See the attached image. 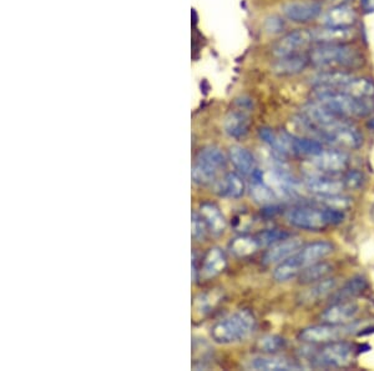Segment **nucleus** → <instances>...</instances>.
Here are the masks:
<instances>
[{"instance_id": "1", "label": "nucleus", "mask_w": 374, "mask_h": 371, "mask_svg": "<svg viewBox=\"0 0 374 371\" xmlns=\"http://www.w3.org/2000/svg\"><path fill=\"white\" fill-rule=\"evenodd\" d=\"M308 55L312 65L322 70H357L366 64L363 54L347 42L316 44Z\"/></svg>"}, {"instance_id": "2", "label": "nucleus", "mask_w": 374, "mask_h": 371, "mask_svg": "<svg viewBox=\"0 0 374 371\" xmlns=\"http://www.w3.org/2000/svg\"><path fill=\"white\" fill-rule=\"evenodd\" d=\"M313 89V101L344 119H361L374 112V98H356L341 91Z\"/></svg>"}, {"instance_id": "3", "label": "nucleus", "mask_w": 374, "mask_h": 371, "mask_svg": "<svg viewBox=\"0 0 374 371\" xmlns=\"http://www.w3.org/2000/svg\"><path fill=\"white\" fill-rule=\"evenodd\" d=\"M286 219L295 228L306 232H323L326 229L343 223L344 212L320 205H300L292 207L286 212Z\"/></svg>"}, {"instance_id": "4", "label": "nucleus", "mask_w": 374, "mask_h": 371, "mask_svg": "<svg viewBox=\"0 0 374 371\" xmlns=\"http://www.w3.org/2000/svg\"><path fill=\"white\" fill-rule=\"evenodd\" d=\"M313 88L341 91L356 98H374V83L343 70H323L311 79Z\"/></svg>"}, {"instance_id": "5", "label": "nucleus", "mask_w": 374, "mask_h": 371, "mask_svg": "<svg viewBox=\"0 0 374 371\" xmlns=\"http://www.w3.org/2000/svg\"><path fill=\"white\" fill-rule=\"evenodd\" d=\"M256 330V318L242 309L217 321L211 329V338L218 344H236L248 339Z\"/></svg>"}, {"instance_id": "6", "label": "nucleus", "mask_w": 374, "mask_h": 371, "mask_svg": "<svg viewBox=\"0 0 374 371\" xmlns=\"http://www.w3.org/2000/svg\"><path fill=\"white\" fill-rule=\"evenodd\" d=\"M227 159L221 149L206 147L201 149L192 168V181L199 186L215 184L217 176L226 168Z\"/></svg>"}, {"instance_id": "7", "label": "nucleus", "mask_w": 374, "mask_h": 371, "mask_svg": "<svg viewBox=\"0 0 374 371\" xmlns=\"http://www.w3.org/2000/svg\"><path fill=\"white\" fill-rule=\"evenodd\" d=\"M356 358V349L348 341L338 340L322 345L311 358L313 366L323 369H344L352 365Z\"/></svg>"}, {"instance_id": "8", "label": "nucleus", "mask_w": 374, "mask_h": 371, "mask_svg": "<svg viewBox=\"0 0 374 371\" xmlns=\"http://www.w3.org/2000/svg\"><path fill=\"white\" fill-rule=\"evenodd\" d=\"M354 325H333V324L322 323L320 325H312L302 330L298 338L300 341L312 345H325L333 341L342 340L348 335L353 333Z\"/></svg>"}, {"instance_id": "9", "label": "nucleus", "mask_w": 374, "mask_h": 371, "mask_svg": "<svg viewBox=\"0 0 374 371\" xmlns=\"http://www.w3.org/2000/svg\"><path fill=\"white\" fill-rule=\"evenodd\" d=\"M322 142L338 149L357 150L363 145V135L352 122L343 120L327 129L322 135Z\"/></svg>"}, {"instance_id": "10", "label": "nucleus", "mask_w": 374, "mask_h": 371, "mask_svg": "<svg viewBox=\"0 0 374 371\" xmlns=\"http://www.w3.org/2000/svg\"><path fill=\"white\" fill-rule=\"evenodd\" d=\"M310 163L318 174L334 176L349 169L351 158L342 149H323L320 154L310 158Z\"/></svg>"}, {"instance_id": "11", "label": "nucleus", "mask_w": 374, "mask_h": 371, "mask_svg": "<svg viewBox=\"0 0 374 371\" xmlns=\"http://www.w3.org/2000/svg\"><path fill=\"white\" fill-rule=\"evenodd\" d=\"M315 45L312 29H298L295 32L287 33L281 38L272 48L276 58H284L293 54L303 53L308 47Z\"/></svg>"}, {"instance_id": "12", "label": "nucleus", "mask_w": 374, "mask_h": 371, "mask_svg": "<svg viewBox=\"0 0 374 371\" xmlns=\"http://www.w3.org/2000/svg\"><path fill=\"white\" fill-rule=\"evenodd\" d=\"M359 314V305L354 300L329 302V307L321 314L322 323L348 325L353 323Z\"/></svg>"}, {"instance_id": "13", "label": "nucleus", "mask_w": 374, "mask_h": 371, "mask_svg": "<svg viewBox=\"0 0 374 371\" xmlns=\"http://www.w3.org/2000/svg\"><path fill=\"white\" fill-rule=\"evenodd\" d=\"M284 16L295 23H308L322 14V6L312 0H293L282 6Z\"/></svg>"}, {"instance_id": "14", "label": "nucleus", "mask_w": 374, "mask_h": 371, "mask_svg": "<svg viewBox=\"0 0 374 371\" xmlns=\"http://www.w3.org/2000/svg\"><path fill=\"white\" fill-rule=\"evenodd\" d=\"M302 246H303V239L291 235L288 238L281 240L277 244L267 248L262 261L264 266H277L279 263L291 258L292 255H295Z\"/></svg>"}, {"instance_id": "15", "label": "nucleus", "mask_w": 374, "mask_h": 371, "mask_svg": "<svg viewBox=\"0 0 374 371\" xmlns=\"http://www.w3.org/2000/svg\"><path fill=\"white\" fill-rule=\"evenodd\" d=\"M305 188L316 196L338 195L346 190L342 179H336L326 174L307 176Z\"/></svg>"}, {"instance_id": "16", "label": "nucleus", "mask_w": 374, "mask_h": 371, "mask_svg": "<svg viewBox=\"0 0 374 371\" xmlns=\"http://www.w3.org/2000/svg\"><path fill=\"white\" fill-rule=\"evenodd\" d=\"M248 112L250 109L238 106V109L227 114L226 119L223 122V129L228 137L241 139L247 135L251 127V119Z\"/></svg>"}, {"instance_id": "17", "label": "nucleus", "mask_w": 374, "mask_h": 371, "mask_svg": "<svg viewBox=\"0 0 374 371\" xmlns=\"http://www.w3.org/2000/svg\"><path fill=\"white\" fill-rule=\"evenodd\" d=\"M336 289H337V279L328 276L323 280L310 284V287H307L306 290L300 292V302L303 305H313L326 297H331Z\"/></svg>"}, {"instance_id": "18", "label": "nucleus", "mask_w": 374, "mask_h": 371, "mask_svg": "<svg viewBox=\"0 0 374 371\" xmlns=\"http://www.w3.org/2000/svg\"><path fill=\"white\" fill-rule=\"evenodd\" d=\"M310 64L311 60L308 54H293L284 58H277L272 65V72L279 76H291L300 74Z\"/></svg>"}, {"instance_id": "19", "label": "nucleus", "mask_w": 374, "mask_h": 371, "mask_svg": "<svg viewBox=\"0 0 374 371\" xmlns=\"http://www.w3.org/2000/svg\"><path fill=\"white\" fill-rule=\"evenodd\" d=\"M250 369L253 370H300L302 366L295 361L290 360L287 358L277 356L276 354H264V356H257L250 361Z\"/></svg>"}, {"instance_id": "20", "label": "nucleus", "mask_w": 374, "mask_h": 371, "mask_svg": "<svg viewBox=\"0 0 374 371\" xmlns=\"http://www.w3.org/2000/svg\"><path fill=\"white\" fill-rule=\"evenodd\" d=\"M357 21L356 11L351 6L341 4L333 6L329 11L325 13L322 23L326 27L333 28H352Z\"/></svg>"}, {"instance_id": "21", "label": "nucleus", "mask_w": 374, "mask_h": 371, "mask_svg": "<svg viewBox=\"0 0 374 371\" xmlns=\"http://www.w3.org/2000/svg\"><path fill=\"white\" fill-rule=\"evenodd\" d=\"M214 186L218 195L228 199H240L246 190L242 176L238 173H227L220 179H217Z\"/></svg>"}, {"instance_id": "22", "label": "nucleus", "mask_w": 374, "mask_h": 371, "mask_svg": "<svg viewBox=\"0 0 374 371\" xmlns=\"http://www.w3.org/2000/svg\"><path fill=\"white\" fill-rule=\"evenodd\" d=\"M230 160L235 169L238 170V174L241 176L252 178L257 170L256 159L252 153L248 149L240 145H233L230 148Z\"/></svg>"}, {"instance_id": "23", "label": "nucleus", "mask_w": 374, "mask_h": 371, "mask_svg": "<svg viewBox=\"0 0 374 371\" xmlns=\"http://www.w3.org/2000/svg\"><path fill=\"white\" fill-rule=\"evenodd\" d=\"M312 35L316 44H339L347 42L353 38L352 28H333L323 25L312 29Z\"/></svg>"}, {"instance_id": "24", "label": "nucleus", "mask_w": 374, "mask_h": 371, "mask_svg": "<svg viewBox=\"0 0 374 371\" xmlns=\"http://www.w3.org/2000/svg\"><path fill=\"white\" fill-rule=\"evenodd\" d=\"M368 287L367 279L362 275L353 276L352 279L332 292L329 297V302H348V300H354L356 297H359L362 292Z\"/></svg>"}, {"instance_id": "25", "label": "nucleus", "mask_w": 374, "mask_h": 371, "mask_svg": "<svg viewBox=\"0 0 374 371\" xmlns=\"http://www.w3.org/2000/svg\"><path fill=\"white\" fill-rule=\"evenodd\" d=\"M199 214L204 219L209 232L214 235H221L226 230V219L215 204L204 202L200 207Z\"/></svg>"}, {"instance_id": "26", "label": "nucleus", "mask_w": 374, "mask_h": 371, "mask_svg": "<svg viewBox=\"0 0 374 371\" xmlns=\"http://www.w3.org/2000/svg\"><path fill=\"white\" fill-rule=\"evenodd\" d=\"M333 266L327 261H318L312 266H307L305 270L298 275V280L302 285H310L317 281L323 280L332 274Z\"/></svg>"}, {"instance_id": "27", "label": "nucleus", "mask_w": 374, "mask_h": 371, "mask_svg": "<svg viewBox=\"0 0 374 371\" xmlns=\"http://www.w3.org/2000/svg\"><path fill=\"white\" fill-rule=\"evenodd\" d=\"M227 259L226 255L218 248L210 249V251L206 254L202 266V271L207 278L216 276L226 269Z\"/></svg>"}, {"instance_id": "28", "label": "nucleus", "mask_w": 374, "mask_h": 371, "mask_svg": "<svg viewBox=\"0 0 374 371\" xmlns=\"http://www.w3.org/2000/svg\"><path fill=\"white\" fill-rule=\"evenodd\" d=\"M259 249V241L256 236L240 235L230 243V250L232 254L238 258H246V256L255 254Z\"/></svg>"}, {"instance_id": "29", "label": "nucleus", "mask_w": 374, "mask_h": 371, "mask_svg": "<svg viewBox=\"0 0 374 371\" xmlns=\"http://www.w3.org/2000/svg\"><path fill=\"white\" fill-rule=\"evenodd\" d=\"M286 348V340L279 335H264L257 341V349L264 354H277Z\"/></svg>"}, {"instance_id": "30", "label": "nucleus", "mask_w": 374, "mask_h": 371, "mask_svg": "<svg viewBox=\"0 0 374 371\" xmlns=\"http://www.w3.org/2000/svg\"><path fill=\"white\" fill-rule=\"evenodd\" d=\"M291 236L290 233L281 229H267L264 232H259L256 235V239L259 241V248H269L272 245L277 244L281 240Z\"/></svg>"}, {"instance_id": "31", "label": "nucleus", "mask_w": 374, "mask_h": 371, "mask_svg": "<svg viewBox=\"0 0 374 371\" xmlns=\"http://www.w3.org/2000/svg\"><path fill=\"white\" fill-rule=\"evenodd\" d=\"M343 183L346 190L356 191L363 186L364 176L359 170H347L343 176Z\"/></svg>"}, {"instance_id": "32", "label": "nucleus", "mask_w": 374, "mask_h": 371, "mask_svg": "<svg viewBox=\"0 0 374 371\" xmlns=\"http://www.w3.org/2000/svg\"><path fill=\"white\" fill-rule=\"evenodd\" d=\"M191 233H192V236L196 239V240H202L205 239L206 234L209 232V229L206 227L205 222L204 219L201 217L199 212H192V222H191Z\"/></svg>"}, {"instance_id": "33", "label": "nucleus", "mask_w": 374, "mask_h": 371, "mask_svg": "<svg viewBox=\"0 0 374 371\" xmlns=\"http://www.w3.org/2000/svg\"><path fill=\"white\" fill-rule=\"evenodd\" d=\"M284 28H285L284 21L279 16H269V19H266V23H264V29L269 34L281 33L284 30Z\"/></svg>"}, {"instance_id": "34", "label": "nucleus", "mask_w": 374, "mask_h": 371, "mask_svg": "<svg viewBox=\"0 0 374 371\" xmlns=\"http://www.w3.org/2000/svg\"><path fill=\"white\" fill-rule=\"evenodd\" d=\"M361 3H362L364 11L367 13L374 11V0H361Z\"/></svg>"}, {"instance_id": "35", "label": "nucleus", "mask_w": 374, "mask_h": 371, "mask_svg": "<svg viewBox=\"0 0 374 371\" xmlns=\"http://www.w3.org/2000/svg\"><path fill=\"white\" fill-rule=\"evenodd\" d=\"M372 214H374V207L373 209H372Z\"/></svg>"}]
</instances>
